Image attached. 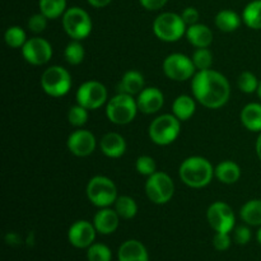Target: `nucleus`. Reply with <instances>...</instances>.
Masks as SVG:
<instances>
[{
	"label": "nucleus",
	"instance_id": "1",
	"mask_svg": "<svg viewBox=\"0 0 261 261\" xmlns=\"http://www.w3.org/2000/svg\"><path fill=\"white\" fill-rule=\"evenodd\" d=\"M191 92L199 103L206 109L217 110L228 102L231 86L223 74L208 69L195 73L191 79Z\"/></svg>",
	"mask_w": 261,
	"mask_h": 261
},
{
	"label": "nucleus",
	"instance_id": "3",
	"mask_svg": "<svg viewBox=\"0 0 261 261\" xmlns=\"http://www.w3.org/2000/svg\"><path fill=\"white\" fill-rule=\"evenodd\" d=\"M181 121L173 114H163L155 117L149 125L148 134L150 140L157 145H170L178 138Z\"/></svg>",
	"mask_w": 261,
	"mask_h": 261
},
{
	"label": "nucleus",
	"instance_id": "31",
	"mask_svg": "<svg viewBox=\"0 0 261 261\" xmlns=\"http://www.w3.org/2000/svg\"><path fill=\"white\" fill-rule=\"evenodd\" d=\"M4 40L9 47L13 48H22L24 46V43L27 42V35H25L24 31L22 30L18 25H12V27L8 28L4 33Z\"/></svg>",
	"mask_w": 261,
	"mask_h": 261
},
{
	"label": "nucleus",
	"instance_id": "17",
	"mask_svg": "<svg viewBox=\"0 0 261 261\" xmlns=\"http://www.w3.org/2000/svg\"><path fill=\"white\" fill-rule=\"evenodd\" d=\"M120 223V217L115 209L101 208L93 218V226L96 231L101 234H111L117 229Z\"/></svg>",
	"mask_w": 261,
	"mask_h": 261
},
{
	"label": "nucleus",
	"instance_id": "21",
	"mask_svg": "<svg viewBox=\"0 0 261 261\" xmlns=\"http://www.w3.org/2000/svg\"><path fill=\"white\" fill-rule=\"evenodd\" d=\"M214 176L219 182L232 185V184H236L241 177V168L233 161H222L221 163L217 165L216 170H214Z\"/></svg>",
	"mask_w": 261,
	"mask_h": 261
},
{
	"label": "nucleus",
	"instance_id": "6",
	"mask_svg": "<svg viewBox=\"0 0 261 261\" xmlns=\"http://www.w3.org/2000/svg\"><path fill=\"white\" fill-rule=\"evenodd\" d=\"M186 30L188 27L184 19L176 13H162L153 22V32L157 38L165 42H176L186 35Z\"/></svg>",
	"mask_w": 261,
	"mask_h": 261
},
{
	"label": "nucleus",
	"instance_id": "23",
	"mask_svg": "<svg viewBox=\"0 0 261 261\" xmlns=\"http://www.w3.org/2000/svg\"><path fill=\"white\" fill-rule=\"evenodd\" d=\"M121 93L135 96L144 89V76L138 70H129L122 75L119 86Z\"/></svg>",
	"mask_w": 261,
	"mask_h": 261
},
{
	"label": "nucleus",
	"instance_id": "39",
	"mask_svg": "<svg viewBox=\"0 0 261 261\" xmlns=\"http://www.w3.org/2000/svg\"><path fill=\"white\" fill-rule=\"evenodd\" d=\"M251 229L246 226H239L234 229V241L239 245H247L251 240Z\"/></svg>",
	"mask_w": 261,
	"mask_h": 261
},
{
	"label": "nucleus",
	"instance_id": "32",
	"mask_svg": "<svg viewBox=\"0 0 261 261\" xmlns=\"http://www.w3.org/2000/svg\"><path fill=\"white\" fill-rule=\"evenodd\" d=\"M259 83L256 75L251 71H242L240 74V76L237 78V87H239L240 91L242 93L251 94L257 92V88H259Z\"/></svg>",
	"mask_w": 261,
	"mask_h": 261
},
{
	"label": "nucleus",
	"instance_id": "43",
	"mask_svg": "<svg viewBox=\"0 0 261 261\" xmlns=\"http://www.w3.org/2000/svg\"><path fill=\"white\" fill-rule=\"evenodd\" d=\"M255 149H256L257 158H259L260 162H261V133H259V137H257V139H256V144H255Z\"/></svg>",
	"mask_w": 261,
	"mask_h": 261
},
{
	"label": "nucleus",
	"instance_id": "26",
	"mask_svg": "<svg viewBox=\"0 0 261 261\" xmlns=\"http://www.w3.org/2000/svg\"><path fill=\"white\" fill-rule=\"evenodd\" d=\"M242 18L233 10L224 9L216 15V25L222 32H234L236 30H239Z\"/></svg>",
	"mask_w": 261,
	"mask_h": 261
},
{
	"label": "nucleus",
	"instance_id": "7",
	"mask_svg": "<svg viewBox=\"0 0 261 261\" xmlns=\"http://www.w3.org/2000/svg\"><path fill=\"white\" fill-rule=\"evenodd\" d=\"M41 87L43 92L51 97L65 96L71 88L70 73L60 65L50 66L42 73Z\"/></svg>",
	"mask_w": 261,
	"mask_h": 261
},
{
	"label": "nucleus",
	"instance_id": "45",
	"mask_svg": "<svg viewBox=\"0 0 261 261\" xmlns=\"http://www.w3.org/2000/svg\"><path fill=\"white\" fill-rule=\"evenodd\" d=\"M256 93H257V96H259V98L261 99V82L259 83V88H257Z\"/></svg>",
	"mask_w": 261,
	"mask_h": 261
},
{
	"label": "nucleus",
	"instance_id": "20",
	"mask_svg": "<svg viewBox=\"0 0 261 261\" xmlns=\"http://www.w3.org/2000/svg\"><path fill=\"white\" fill-rule=\"evenodd\" d=\"M186 38L194 47H209L213 42V32L208 25L196 23V24L189 25L186 30Z\"/></svg>",
	"mask_w": 261,
	"mask_h": 261
},
{
	"label": "nucleus",
	"instance_id": "42",
	"mask_svg": "<svg viewBox=\"0 0 261 261\" xmlns=\"http://www.w3.org/2000/svg\"><path fill=\"white\" fill-rule=\"evenodd\" d=\"M89 3V5L94 8H105L112 2V0H87Z\"/></svg>",
	"mask_w": 261,
	"mask_h": 261
},
{
	"label": "nucleus",
	"instance_id": "19",
	"mask_svg": "<svg viewBox=\"0 0 261 261\" xmlns=\"http://www.w3.org/2000/svg\"><path fill=\"white\" fill-rule=\"evenodd\" d=\"M119 261H149L147 249L138 240H127L117 251Z\"/></svg>",
	"mask_w": 261,
	"mask_h": 261
},
{
	"label": "nucleus",
	"instance_id": "10",
	"mask_svg": "<svg viewBox=\"0 0 261 261\" xmlns=\"http://www.w3.org/2000/svg\"><path fill=\"white\" fill-rule=\"evenodd\" d=\"M107 88L98 81H87L79 86L75 93L76 103L87 110H97L107 101Z\"/></svg>",
	"mask_w": 261,
	"mask_h": 261
},
{
	"label": "nucleus",
	"instance_id": "37",
	"mask_svg": "<svg viewBox=\"0 0 261 261\" xmlns=\"http://www.w3.org/2000/svg\"><path fill=\"white\" fill-rule=\"evenodd\" d=\"M47 19L48 18L46 15H43L41 12L37 13V14H33L28 19V28L33 33L43 32L46 30V27H47Z\"/></svg>",
	"mask_w": 261,
	"mask_h": 261
},
{
	"label": "nucleus",
	"instance_id": "33",
	"mask_svg": "<svg viewBox=\"0 0 261 261\" xmlns=\"http://www.w3.org/2000/svg\"><path fill=\"white\" fill-rule=\"evenodd\" d=\"M191 59L198 71L208 70V69H212V65H213V54L208 47L196 48Z\"/></svg>",
	"mask_w": 261,
	"mask_h": 261
},
{
	"label": "nucleus",
	"instance_id": "22",
	"mask_svg": "<svg viewBox=\"0 0 261 261\" xmlns=\"http://www.w3.org/2000/svg\"><path fill=\"white\" fill-rule=\"evenodd\" d=\"M242 125L247 130L254 133H261V103L246 105L242 109L241 115H240Z\"/></svg>",
	"mask_w": 261,
	"mask_h": 261
},
{
	"label": "nucleus",
	"instance_id": "30",
	"mask_svg": "<svg viewBox=\"0 0 261 261\" xmlns=\"http://www.w3.org/2000/svg\"><path fill=\"white\" fill-rule=\"evenodd\" d=\"M84 56H86V51H84L83 45L76 40L70 41L64 50V58H65L66 63L70 64V65L82 64L84 60Z\"/></svg>",
	"mask_w": 261,
	"mask_h": 261
},
{
	"label": "nucleus",
	"instance_id": "36",
	"mask_svg": "<svg viewBox=\"0 0 261 261\" xmlns=\"http://www.w3.org/2000/svg\"><path fill=\"white\" fill-rule=\"evenodd\" d=\"M135 168L139 175L149 177L155 172V161L149 155H140L135 162Z\"/></svg>",
	"mask_w": 261,
	"mask_h": 261
},
{
	"label": "nucleus",
	"instance_id": "2",
	"mask_svg": "<svg viewBox=\"0 0 261 261\" xmlns=\"http://www.w3.org/2000/svg\"><path fill=\"white\" fill-rule=\"evenodd\" d=\"M181 181L189 188L201 189L212 182L214 176V168L206 158L200 155L189 157L181 163L178 170Z\"/></svg>",
	"mask_w": 261,
	"mask_h": 261
},
{
	"label": "nucleus",
	"instance_id": "15",
	"mask_svg": "<svg viewBox=\"0 0 261 261\" xmlns=\"http://www.w3.org/2000/svg\"><path fill=\"white\" fill-rule=\"evenodd\" d=\"M96 228L88 221H76L68 231V240L76 249H88L96 239Z\"/></svg>",
	"mask_w": 261,
	"mask_h": 261
},
{
	"label": "nucleus",
	"instance_id": "18",
	"mask_svg": "<svg viewBox=\"0 0 261 261\" xmlns=\"http://www.w3.org/2000/svg\"><path fill=\"white\" fill-rule=\"evenodd\" d=\"M102 153L109 158H120L126 152V142L119 133H107L99 142Z\"/></svg>",
	"mask_w": 261,
	"mask_h": 261
},
{
	"label": "nucleus",
	"instance_id": "4",
	"mask_svg": "<svg viewBox=\"0 0 261 261\" xmlns=\"http://www.w3.org/2000/svg\"><path fill=\"white\" fill-rule=\"evenodd\" d=\"M138 109L137 99L134 96L121 93L114 96L109 99L106 106V116L112 124L115 125H127L135 119Z\"/></svg>",
	"mask_w": 261,
	"mask_h": 261
},
{
	"label": "nucleus",
	"instance_id": "24",
	"mask_svg": "<svg viewBox=\"0 0 261 261\" xmlns=\"http://www.w3.org/2000/svg\"><path fill=\"white\" fill-rule=\"evenodd\" d=\"M196 99L186 94H181L173 101L172 114L177 117L180 121H188L194 116L196 110Z\"/></svg>",
	"mask_w": 261,
	"mask_h": 261
},
{
	"label": "nucleus",
	"instance_id": "34",
	"mask_svg": "<svg viewBox=\"0 0 261 261\" xmlns=\"http://www.w3.org/2000/svg\"><path fill=\"white\" fill-rule=\"evenodd\" d=\"M111 250L103 244H92L87 250L88 261H111Z\"/></svg>",
	"mask_w": 261,
	"mask_h": 261
},
{
	"label": "nucleus",
	"instance_id": "12",
	"mask_svg": "<svg viewBox=\"0 0 261 261\" xmlns=\"http://www.w3.org/2000/svg\"><path fill=\"white\" fill-rule=\"evenodd\" d=\"M206 219L216 232H229L233 229L236 217L231 206L224 201H214L206 211Z\"/></svg>",
	"mask_w": 261,
	"mask_h": 261
},
{
	"label": "nucleus",
	"instance_id": "16",
	"mask_svg": "<svg viewBox=\"0 0 261 261\" xmlns=\"http://www.w3.org/2000/svg\"><path fill=\"white\" fill-rule=\"evenodd\" d=\"M137 103L138 109L143 114H157L165 103V96L157 87H147L138 94Z\"/></svg>",
	"mask_w": 261,
	"mask_h": 261
},
{
	"label": "nucleus",
	"instance_id": "38",
	"mask_svg": "<svg viewBox=\"0 0 261 261\" xmlns=\"http://www.w3.org/2000/svg\"><path fill=\"white\" fill-rule=\"evenodd\" d=\"M213 246L218 251H226L231 246V237L227 232H216L213 237Z\"/></svg>",
	"mask_w": 261,
	"mask_h": 261
},
{
	"label": "nucleus",
	"instance_id": "9",
	"mask_svg": "<svg viewBox=\"0 0 261 261\" xmlns=\"http://www.w3.org/2000/svg\"><path fill=\"white\" fill-rule=\"evenodd\" d=\"M145 194L152 203L163 205L172 199L175 194V184L167 173L155 171L145 182Z\"/></svg>",
	"mask_w": 261,
	"mask_h": 261
},
{
	"label": "nucleus",
	"instance_id": "8",
	"mask_svg": "<svg viewBox=\"0 0 261 261\" xmlns=\"http://www.w3.org/2000/svg\"><path fill=\"white\" fill-rule=\"evenodd\" d=\"M63 27L69 37L82 41L92 32V19L88 13L82 8H69L63 15Z\"/></svg>",
	"mask_w": 261,
	"mask_h": 261
},
{
	"label": "nucleus",
	"instance_id": "41",
	"mask_svg": "<svg viewBox=\"0 0 261 261\" xmlns=\"http://www.w3.org/2000/svg\"><path fill=\"white\" fill-rule=\"evenodd\" d=\"M168 0H139L140 5L147 10H160L166 5Z\"/></svg>",
	"mask_w": 261,
	"mask_h": 261
},
{
	"label": "nucleus",
	"instance_id": "27",
	"mask_svg": "<svg viewBox=\"0 0 261 261\" xmlns=\"http://www.w3.org/2000/svg\"><path fill=\"white\" fill-rule=\"evenodd\" d=\"M242 20L251 30H261V0H254L245 7Z\"/></svg>",
	"mask_w": 261,
	"mask_h": 261
},
{
	"label": "nucleus",
	"instance_id": "29",
	"mask_svg": "<svg viewBox=\"0 0 261 261\" xmlns=\"http://www.w3.org/2000/svg\"><path fill=\"white\" fill-rule=\"evenodd\" d=\"M114 206L116 213L119 214L120 218L122 219H132L134 218L138 213L137 201L127 195L119 196V198L116 199V201H115Z\"/></svg>",
	"mask_w": 261,
	"mask_h": 261
},
{
	"label": "nucleus",
	"instance_id": "13",
	"mask_svg": "<svg viewBox=\"0 0 261 261\" xmlns=\"http://www.w3.org/2000/svg\"><path fill=\"white\" fill-rule=\"evenodd\" d=\"M22 55L31 65H45L53 58V46L42 37L28 38L22 47Z\"/></svg>",
	"mask_w": 261,
	"mask_h": 261
},
{
	"label": "nucleus",
	"instance_id": "25",
	"mask_svg": "<svg viewBox=\"0 0 261 261\" xmlns=\"http://www.w3.org/2000/svg\"><path fill=\"white\" fill-rule=\"evenodd\" d=\"M241 219L252 227L261 226V199H252L245 203L240 211Z\"/></svg>",
	"mask_w": 261,
	"mask_h": 261
},
{
	"label": "nucleus",
	"instance_id": "44",
	"mask_svg": "<svg viewBox=\"0 0 261 261\" xmlns=\"http://www.w3.org/2000/svg\"><path fill=\"white\" fill-rule=\"evenodd\" d=\"M256 239H257V242H259V244L261 245V226H260L259 231H257V233H256Z\"/></svg>",
	"mask_w": 261,
	"mask_h": 261
},
{
	"label": "nucleus",
	"instance_id": "5",
	"mask_svg": "<svg viewBox=\"0 0 261 261\" xmlns=\"http://www.w3.org/2000/svg\"><path fill=\"white\" fill-rule=\"evenodd\" d=\"M87 198L97 208H109L115 204L117 188L111 178L106 176H94L87 184Z\"/></svg>",
	"mask_w": 261,
	"mask_h": 261
},
{
	"label": "nucleus",
	"instance_id": "35",
	"mask_svg": "<svg viewBox=\"0 0 261 261\" xmlns=\"http://www.w3.org/2000/svg\"><path fill=\"white\" fill-rule=\"evenodd\" d=\"M69 124L75 127H82L88 121V110L86 107L76 103L75 106L70 107L68 112Z\"/></svg>",
	"mask_w": 261,
	"mask_h": 261
},
{
	"label": "nucleus",
	"instance_id": "11",
	"mask_svg": "<svg viewBox=\"0 0 261 261\" xmlns=\"http://www.w3.org/2000/svg\"><path fill=\"white\" fill-rule=\"evenodd\" d=\"M163 73L166 76L176 82H185L195 75V65L193 59L184 54H171L163 61Z\"/></svg>",
	"mask_w": 261,
	"mask_h": 261
},
{
	"label": "nucleus",
	"instance_id": "28",
	"mask_svg": "<svg viewBox=\"0 0 261 261\" xmlns=\"http://www.w3.org/2000/svg\"><path fill=\"white\" fill-rule=\"evenodd\" d=\"M38 7L48 19H56L66 12V0H40Z\"/></svg>",
	"mask_w": 261,
	"mask_h": 261
},
{
	"label": "nucleus",
	"instance_id": "40",
	"mask_svg": "<svg viewBox=\"0 0 261 261\" xmlns=\"http://www.w3.org/2000/svg\"><path fill=\"white\" fill-rule=\"evenodd\" d=\"M181 18L184 19V22H185V24L188 25H193V24H196L199 20V12L196 8L194 7H188L185 8V9L182 10V13H181Z\"/></svg>",
	"mask_w": 261,
	"mask_h": 261
},
{
	"label": "nucleus",
	"instance_id": "14",
	"mask_svg": "<svg viewBox=\"0 0 261 261\" xmlns=\"http://www.w3.org/2000/svg\"><path fill=\"white\" fill-rule=\"evenodd\" d=\"M66 145L71 154L76 155V157H88L96 149L97 140L91 132L79 129L69 135Z\"/></svg>",
	"mask_w": 261,
	"mask_h": 261
}]
</instances>
